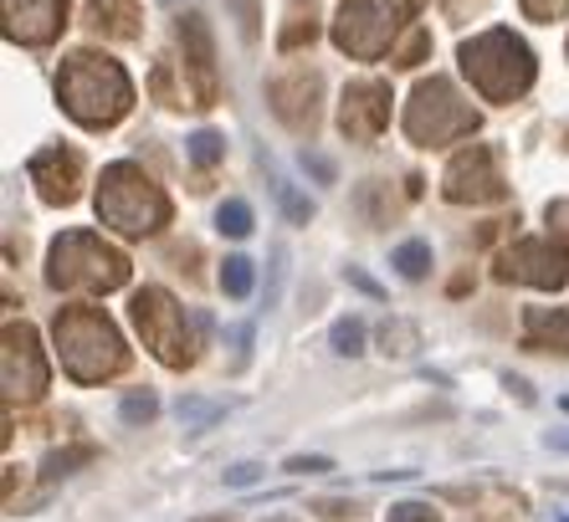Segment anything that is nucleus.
Returning <instances> with one entry per match:
<instances>
[{
	"label": "nucleus",
	"mask_w": 569,
	"mask_h": 522,
	"mask_svg": "<svg viewBox=\"0 0 569 522\" xmlns=\"http://www.w3.org/2000/svg\"><path fill=\"white\" fill-rule=\"evenodd\" d=\"M52 333H57V359H62V369L78 384H98V379L123 369L119 328L108 323L98 308H67V313H57Z\"/></svg>",
	"instance_id": "nucleus-1"
},
{
	"label": "nucleus",
	"mask_w": 569,
	"mask_h": 522,
	"mask_svg": "<svg viewBox=\"0 0 569 522\" xmlns=\"http://www.w3.org/2000/svg\"><path fill=\"white\" fill-rule=\"evenodd\" d=\"M129 78H123L119 62H108L98 52H78L62 67V103L67 113L88 123V129H103L113 118L129 113Z\"/></svg>",
	"instance_id": "nucleus-2"
},
{
	"label": "nucleus",
	"mask_w": 569,
	"mask_h": 522,
	"mask_svg": "<svg viewBox=\"0 0 569 522\" xmlns=\"http://www.w3.org/2000/svg\"><path fill=\"white\" fill-rule=\"evenodd\" d=\"M98 215L123 235H149L164 225L170 200L159 195V184H149L144 170H133V164H108L103 180H98Z\"/></svg>",
	"instance_id": "nucleus-3"
},
{
	"label": "nucleus",
	"mask_w": 569,
	"mask_h": 522,
	"mask_svg": "<svg viewBox=\"0 0 569 522\" xmlns=\"http://www.w3.org/2000/svg\"><path fill=\"white\" fill-rule=\"evenodd\" d=\"M462 72L477 82L482 98L492 103H513L518 92L533 82V62H529V47L513 37V31H488L462 47Z\"/></svg>",
	"instance_id": "nucleus-4"
},
{
	"label": "nucleus",
	"mask_w": 569,
	"mask_h": 522,
	"mask_svg": "<svg viewBox=\"0 0 569 522\" xmlns=\"http://www.w3.org/2000/svg\"><path fill=\"white\" fill-rule=\"evenodd\" d=\"M47 277H52V288H67V292H113L129 282V257L103 247L98 235L72 231L52 247Z\"/></svg>",
	"instance_id": "nucleus-5"
},
{
	"label": "nucleus",
	"mask_w": 569,
	"mask_h": 522,
	"mask_svg": "<svg viewBox=\"0 0 569 522\" xmlns=\"http://www.w3.org/2000/svg\"><path fill=\"white\" fill-rule=\"evenodd\" d=\"M477 129V113L451 92V82L431 78L416 88L411 108H406V133L416 144H447V139H462Z\"/></svg>",
	"instance_id": "nucleus-6"
},
{
	"label": "nucleus",
	"mask_w": 569,
	"mask_h": 522,
	"mask_svg": "<svg viewBox=\"0 0 569 522\" xmlns=\"http://www.w3.org/2000/svg\"><path fill=\"white\" fill-rule=\"evenodd\" d=\"M133 323H139V333H144L149 353H154L159 364H190V333H186V313H180V302L170 298V292H159V288H144L139 298H133Z\"/></svg>",
	"instance_id": "nucleus-7"
},
{
	"label": "nucleus",
	"mask_w": 569,
	"mask_h": 522,
	"mask_svg": "<svg viewBox=\"0 0 569 522\" xmlns=\"http://www.w3.org/2000/svg\"><path fill=\"white\" fill-rule=\"evenodd\" d=\"M390 37H396V11L380 6V0H355L339 11V27H333V41L355 57H380L390 52Z\"/></svg>",
	"instance_id": "nucleus-8"
},
{
	"label": "nucleus",
	"mask_w": 569,
	"mask_h": 522,
	"mask_svg": "<svg viewBox=\"0 0 569 522\" xmlns=\"http://www.w3.org/2000/svg\"><path fill=\"white\" fill-rule=\"evenodd\" d=\"M47 390V364H41V349H37V333L27 323L21 328H6V400H37Z\"/></svg>",
	"instance_id": "nucleus-9"
},
{
	"label": "nucleus",
	"mask_w": 569,
	"mask_h": 522,
	"mask_svg": "<svg viewBox=\"0 0 569 522\" xmlns=\"http://www.w3.org/2000/svg\"><path fill=\"white\" fill-rule=\"evenodd\" d=\"M498 277L503 282H533V288H559L569 277V257L565 247H549V241H518L503 257Z\"/></svg>",
	"instance_id": "nucleus-10"
},
{
	"label": "nucleus",
	"mask_w": 569,
	"mask_h": 522,
	"mask_svg": "<svg viewBox=\"0 0 569 522\" xmlns=\"http://www.w3.org/2000/svg\"><path fill=\"white\" fill-rule=\"evenodd\" d=\"M447 195L451 200H498L503 195V180H498V170H492V154L482 144H472L467 154L451 159L447 170Z\"/></svg>",
	"instance_id": "nucleus-11"
},
{
	"label": "nucleus",
	"mask_w": 569,
	"mask_h": 522,
	"mask_svg": "<svg viewBox=\"0 0 569 522\" xmlns=\"http://www.w3.org/2000/svg\"><path fill=\"white\" fill-rule=\"evenodd\" d=\"M385 118H390V92L380 82H359V88L345 92V108H339V123H345L349 139L359 144H370L375 133L385 129Z\"/></svg>",
	"instance_id": "nucleus-12"
},
{
	"label": "nucleus",
	"mask_w": 569,
	"mask_h": 522,
	"mask_svg": "<svg viewBox=\"0 0 569 522\" xmlns=\"http://www.w3.org/2000/svg\"><path fill=\"white\" fill-rule=\"evenodd\" d=\"M62 11L67 0H6V31H11V41L41 47L62 31Z\"/></svg>",
	"instance_id": "nucleus-13"
},
{
	"label": "nucleus",
	"mask_w": 569,
	"mask_h": 522,
	"mask_svg": "<svg viewBox=\"0 0 569 522\" xmlns=\"http://www.w3.org/2000/svg\"><path fill=\"white\" fill-rule=\"evenodd\" d=\"M78 164H82V159L72 154V149H47V154L31 159V180H37L41 200L67 205V200L78 195Z\"/></svg>",
	"instance_id": "nucleus-14"
},
{
	"label": "nucleus",
	"mask_w": 569,
	"mask_h": 522,
	"mask_svg": "<svg viewBox=\"0 0 569 522\" xmlns=\"http://www.w3.org/2000/svg\"><path fill=\"white\" fill-rule=\"evenodd\" d=\"M529 343L533 349H559L565 353L569 349V308L565 313H539V308H533L529 313Z\"/></svg>",
	"instance_id": "nucleus-15"
},
{
	"label": "nucleus",
	"mask_w": 569,
	"mask_h": 522,
	"mask_svg": "<svg viewBox=\"0 0 569 522\" xmlns=\"http://www.w3.org/2000/svg\"><path fill=\"white\" fill-rule=\"evenodd\" d=\"M221 288L231 292V298H247V292H252V261L247 257H231L221 267Z\"/></svg>",
	"instance_id": "nucleus-16"
},
{
	"label": "nucleus",
	"mask_w": 569,
	"mask_h": 522,
	"mask_svg": "<svg viewBox=\"0 0 569 522\" xmlns=\"http://www.w3.org/2000/svg\"><path fill=\"white\" fill-rule=\"evenodd\" d=\"M333 349L339 353L365 349V323H359V318H339V323H333Z\"/></svg>",
	"instance_id": "nucleus-17"
},
{
	"label": "nucleus",
	"mask_w": 569,
	"mask_h": 522,
	"mask_svg": "<svg viewBox=\"0 0 569 522\" xmlns=\"http://www.w3.org/2000/svg\"><path fill=\"white\" fill-rule=\"evenodd\" d=\"M426 261H431V251H426L421 241H406V247L396 251V267H400V277H426Z\"/></svg>",
	"instance_id": "nucleus-18"
},
{
	"label": "nucleus",
	"mask_w": 569,
	"mask_h": 522,
	"mask_svg": "<svg viewBox=\"0 0 569 522\" xmlns=\"http://www.w3.org/2000/svg\"><path fill=\"white\" fill-rule=\"evenodd\" d=\"M385 353H396V359H406V353L416 349V328L411 323H385Z\"/></svg>",
	"instance_id": "nucleus-19"
},
{
	"label": "nucleus",
	"mask_w": 569,
	"mask_h": 522,
	"mask_svg": "<svg viewBox=\"0 0 569 522\" xmlns=\"http://www.w3.org/2000/svg\"><path fill=\"white\" fill-rule=\"evenodd\" d=\"M221 231H231V235H247V231H252V210L241 205V200H231V205H221Z\"/></svg>",
	"instance_id": "nucleus-20"
},
{
	"label": "nucleus",
	"mask_w": 569,
	"mask_h": 522,
	"mask_svg": "<svg viewBox=\"0 0 569 522\" xmlns=\"http://www.w3.org/2000/svg\"><path fill=\"white\" fill-rule=\"evenodd\" d=\"M154 394H129V400H123V420H129V425H139V420H154Z\"/></svg>",
	"instance_id": "nucleus-21"
},
{
	"label": "nucleus",
	"mask_w": 569,
	"mask_h": 522,
	"mask_svg": "<svg viewBox=\"0 0 569 522\" xmlns=\"http://www.w3.org/2000/svg\"><path fill=\"white\" fill-rule=\"evenodd\" d=\"M190 154H196V164H216V159H221V139H216V133H196V139H190Z\"/></svg>",
	"instance_id": "nucleus-22"
},
{
	"label": "nucleus",
	"mask_w": 569,
	"mask_h": 522,
	"mask_svg": "<svg viewBox=\"0 0 569 522\" xmlns=\"http://www.w3.org/2000/svg\"><path fill=\"white\" fill-rule=\"evenodd\" d=\"M390 522H441V518L426 502H400V508H390Z\"/></svg>",
	"instance_id": "nucleus-23"
},
{
	"label": "nucleus",
	"mask_w": 569,
	"mask_h": 522,
	"mask_svg": "<svg viewBox=\"0 0 569 522\" xmlns=\"http://www.w3.org/2000/svg\"><path fill=\"white\" fill-rule=\"evenodd\" d=\"M565 6H569V0H523V11H529L533 21H555Z\"/></svg>",
	"instance_id": "nucleus-24"
},
{
	"label": "nucleus",
	"mask_w": 569,
	"mask_h": 522,
	"mask_svg": "<svg viewBox=\"0 0 569 522\" xmlns=\"http://www.w3.org/2000/svg\"><path fill=\"white\" fill-rule=\"evenodd\" d=\"M221 405H200V400H180V420H216Z\"/></svg>",
	"instance_id": "nucleus-25"
},
{
	"label": "nucleus",
	"mask_w": 569,
	"mask_h": 522,
	"mask_svg": "<svg viewBox=\"0 0 569 522\" xmlns=\"http://www.w3.org/2000/svg\"><path fill=\"white\" fill-rule=\"evenodd\" d=\"M549 231H559L569 241V200H555V205H549Z\"/></svg>",
	"instance_id": "nucleus-26"
},
{
	"label": "nucleus",
	"mask_w": 569,
	"mask_h": 522,
	"mask_svg": "<svg viewBox=\"0 0 569 522\" xmlns=\"http://www.w3.org/2000/svg\"><path fill=\"white\" fill-rule=\"evenodd\" d=\"M333 461L329 456H292L288 461V471H298V476H308V471H329Z\"/></svg>",
	"instance_id": "nucleus-27"
},
{
	"label": "nucleus",
	"mask_w": 569,
	"mask_h": 522,
	"mask_svg": "<svg viewBox=\"0 0 569 522\" xmlns=\"http://www.w3.org/2000/svg\"><path fill=\"white\" fill-rule=\"evenodd\" d=\"M257 476H262V466H231V471H226V482H231V486H252Z\"/></svg>",
	"instance_id": "nucleus-28"
},
{
	"label": "nucleus",
	"mask_w": 569,
	"mask_h": 522,
	"mask_svg": "<svg viewBox=\"0 0 569 522\" xmlns=\"http://www.w3.org/2000/svg\"><path fill=\"white\" fill-rule=\"evenodd\" d=\"M272 522H292V518H272Z\"/></svg>",
	"instance_id": "nucleus-29"
}]
</instances>
